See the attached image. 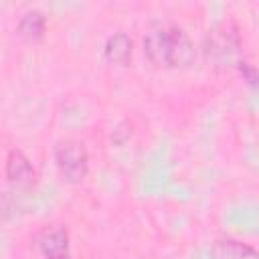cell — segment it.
<instances>
[{"label": "cell", "instance_id": "8fae6325", "mask_svg": "<svg viewBox=\"0 0 259 259\" xmlns=\"http://www.w3.org/2000/svg\"><path fill=\"white\" fill-rule=\"evenodd\" d=\"M67 259H71V257H67Z\"/></svg>", "mask_w": 259, "mask_h": 259}, {"label": "cell", "instance_id": "8992f818", "mask_svg": "<svg viewBox=\"0 0 259 259\" xmlns=\"http://www.w3.org/2000/svg\"><path fill=\"white\" fill-rule=\"evenodd\" d=\"M36 245L42 253L45 259H67L71 257V239H69V231L63 225H51L45 227L40 231V235L36 237Z\"/></svg>", "mask_w": 259, "mask_h": 259}, {"label": "cell", "instance_id": "ba28073f", "mask_svg": "<svg viewBox=\"0 0 259 259\" xmlns=\"http://www.w3.org/2000/svg\"><path fill=\"white\" fill-rule=\"evenodd\" d=\"M47 32V16L38 8H28L16 22V34L26 42H38Z\"/></svg>", "mask_w": 259, "mask_h": 259}, {"label": "cell", "instance_id": "30bf717a", "mask_svg": "<svg viewBox=\"0 0 259 259\" xmlns=\"http://www.w3.org/2000/svg\"><path fill=\"white\" fill-rule=\"evenodd\" d=\"M237 69H239V73L243 75V79L249 83V87H253V89H255V85H257V69H255V65H253V63H249V61L243 57V59L239 61Z\"/></svg>", "mask_w": 259, "mask_h": 259}, {"label": "cell", "instance_id": "6da1fadb", "mask_svg": "<svg viewBox=\"0 0 259 259\" xmlns=\"http://www.w3.org/2000/svg\"><path fill=\"white\" fill-rule=\"evenodd\" d=\"M202 53L206 63L219 71L237 67L243 59V36L239 24L233 18H225L208 28L202 40Z\"/></svg>", "mask_w": 259, "mask_h": 259}, {"label": "cell", "instance_id": "9c48e42d", "mask_svg": "<svg viewBox=\"0 0 259 259\" xmlns=\"http://www.w3.org/2000/svg\"><path fill=\"white\" fill-rule=\"evenodd\" d=\"M103 53H105V59L113 65H127L132 61V55H134V42H132V36L123 30H115L107 36L105 45H103Z\"/></svg>", "mask_w": 259, "mask_h": 259}, {"label": "cell", "instance_id": "3957f363", "mask_svg": "<svg viewBox=\"0 0 259 259\" xmlns=\"http://www.w3.org/2000/svg\"><path fill=\"white\" fill-rule=\"evenodd\" d=\"M4 176L14 190H30L36 184V168L20 148L8 150L4 160Z\"/></svg>", "mask_w": 259, "mask_h": 259}, {"label": "cell", "instance_id": "5b68a950", "mask_svg": "<svg viewBox=\"0 0 259 259\" xmlns=\"http://www.w3.org/2000/svg\"><path fill=\"white\" fill-rule=\"evenodd\" d=\"M142 47H144V55L146 59L154 65V67H164L168 69L166 63V51H168V24L166 22H150L144 38H142Z\"/></svg>", "mask_w": 259, "mask_h": 259}, {"label": "cell", "instance_id": "277c9868", "mask_svg": "<svg viewBox=\"0 0 259 259\" xmlns=\"http://www.w3.org/2000/svg\"><path fill=\"white\" fill-rule=\"evenodd\" d=\"M196 51L188 32L178 24H168V51L166 63L168 69H186L194 63Z\"/></svg>", "mask_w": 259, "mask_h": 259}, {"label": "cell", "instance_id": "52a82bcc", "mask_svg": "<svg viewBox=\"0 0 259 259\" xmlns=\"http://www.w3.org/2000/svg\"><path fill=\"white\" fill-rule=\"evenodd\" d=\"M208 255L210 259H259V253L253 245L233 239V237L217 239L210 245Z\"/></svg>", "mask_w": 259, "mask_h": 259}, {"label": "cell", "instance_id": "7a4b0ae2", "mask_svg": "<svg viewBox=\"0 0 259 259\" xmlns=\"http://www.w3.org/2000/svg\"><path fill=\"white\" fill-rule=\"evenodd\" d=\"M55 164L67 182L71 184L83 182L89 172V154L85 144L77 138L61 140L55 146Z\"/></svg>", "mask_w": 259, "mask_h": 259}]
</instances>
